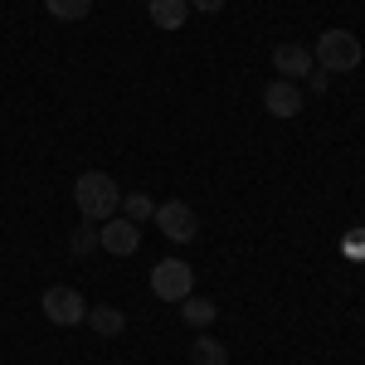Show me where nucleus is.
<instances>
[{
  "mask_svg": "<svg viewBox=\"0 0 365 365\" xmlns=\"http://www.w3.org/2000/svg\"><path fill=\"white\" fill-rule=\"evenodd\" d=\"M73 205H78V215H83L88 225H103V220L117 215L122 190H117V180L108 170H83V175L73 180Z\"/></svg>",
  "mask_w": 365,
  "mask_h": 365,
  "instance_id": "f257e3e1",
  "label": "nucleus"
},
{
  "mask_svg": "<svg viewBox=\"0 0 365 365\" xmlns=\"http://www.w3.org/2000/svg\"><path fill=\"white\" fill-rule=\"evenodd\" d=\"M312 58H317L322 73H351V68H361L365 49H361V39H356L351 29H322Z\"/></svg>",
  "mask_w": 365,
  "mask_h": 365,
  "instance_id": "f03ea898",
  "label": "nucleus"
},
{
  "mask_svg": "<svg viewBox=\"0 0 365 365\" xmlns=\"http://www.w3.org/2000/svg\"><path fill=\"white\" fill-rule=\"evenodd\" d=\"M151 292H156L161 302H185V297L195 292L190 263H185V258H161V263L151 268Z\"/></svg>",
  "mask_w": 365,
  "mask_h": 365,
  "instance_id": "7ed1b4c3",
  "label": "nucleus"
},
{
  "mask_svg": "<svg viewBox=\"0 0 365 365\" xmlns=\"http://www.w3.org/2000/svg\"><path fill=\"white\" fill-rule=\"evenodd\" d=\"M39 307H44V317H49L54 327H78L88 317V302L78 297V287H44Z\"/></svg>",
  "mask_w": 365,
  "mask_h": 365,
  "instance_id": "20e7f679",
  "label": "nucleus"
},
{
  "mask_svg": "<svg viewBox=\"0 0 365 365\" xmlns=\"http://www.w3.org/2000/svg\"><path fill=\"white\" fill-rule=\"evenodd\" d=\"M156 229L166 234V239H175V244H190L200 234V225H195V210L185 205V200H166V205H156Z\"/></svg>",
  "mask_w": 365,
  "mask_h": 365,
  "instance_id": "39448f33",
  "label": "nucleus"
},
{
  "mask_svg": "<svg viewBox=\"0 0 365 365\" xmlns=\"http://www.w3.org/2000/svg\"><path fill=\"white\" fill-rule=\"evenodd\" d=\"M98 249H108L113 258H127V253L141 249V229L132 225V220L113 215V220H103V225H98Z\"/></svg>",
  "mask_w": 365,
  "mask_h": 365,
  "instance_id": "423d86ee",
  "label": "nucleus"
},
{
  "mask_svg": "<svg viewBox=\"0 0 365 365\" xmlns=\"http://www.w3.org/2000/svg\"><path fill=\"white\" fill-rule=\"evenodd\" d=\"M263 108L273 117H297L302 113V88L292 83V78H273V83L263 88Z\"/></svg>",
  "mask_w": 365,
  "mask_h": 365,
  "instance_id": "0eeeda50",
  "label": "nucleus"
},
{
  "mask_svg": "<svg viewBox=\"0 0 365 365\" xmlns=\"http://www.w3.org/2000/svg\"><path fill=\"white\" fill-rule=\"evenodd\" d=\"M273 68H278V78H307L312 49H302V44H273Z\"/></svg>",
  "mask_w": 365,
  "mask_h": 365,
  "instance_id": "6e6552de",
  "label": "nucleus"
},
{
  "mask_svg": "<svg viewBox=\"0 0 365 365\" xmlns=\"http://www.w3.org/2000/svg\"><path fill=\"white\" fill-rule=\"evenodd\" d=\"M151 5V25L156 29H180L190 15V0H146Z\"/></svg>",
  "mask_w": 365,
  "mask_h": 365,
  "instance_id": "1a4fd4ad",
  "label": "nucleus"
},
{
  "mask_svg": "<svg viewBox=\"0 0 365 365\" xmlns=\"http://www.w3.org/2000/svg\"><path fill=\"white\" fill-rule=\"evenodd\" d=\"M83 322L98 331V336H122V331H127V317H122L117 307H88Z\"/></svg>",
  "mask_w": 365,
  "mask_h": 365,
  "instance_id": "9d476101",
  "label": "nucleus"
},
{
  "mask_svg": "<svg viewBox=\"0 0 365 365\" xmlns=\"http://www.w3.org/2000/svg\"><path fill=\"white\" fill-rule=\"evenodd\" d=\"M180 317H185L190 327H210V322L220 317V307H215V302H205V297H195V292H190V297L180 302Z\"/></svg>",
  "mask_w": 365,
  "mask_h": 365,
  "instance_id": "9b49d317",
  "label": "nucleus"
},
{
  "mask_svg": "<svg viewBox=\"0 0 365 365\" xmlns=\"http://www.w3.org/2000/svg\"><path fill=\"white\" fill-rule=\"evenodd\" d=\"M190 361L195 365H229V351L225 346H220V341H195V346H190Z\"/></svg>",
  "mask_w": 365,
  "mask_h": 365,
  "instance_id": "f8f14e48",
  "label": "nucleus"
},
{
  "mask_svg": "<svg viewBox=\"0 0 365 365\" xmlns=\"http://www.w3.org/2000/svg\"><path fill=\"white\" fill-rule=\"evenodd\" d=\"M151 215H156L151 195H122V220H132V225H146Z\"/></svg>",
  "mask_w": 365,
  "mask_h": 365,
  "instance_id": "ddd939ff",
  "label": "nucleus"
},
{
  "mask_svg": "<svg viewBox=\"0 0 365 365\" xmlns=\"http://www.w3.org/2000/svg\"><path fill=\"white\" fill-rule=\"evenodd\" d=\"M44 10L54 20H83L88 10H93V0H44Z\"/></svg>",
  "mask_w": 365,
  "mask_h": 365,
  "instance_id": "4468645a",
  "label": "nucleus"
},
{
  "mask_svg": "<svg viewBox=\"0 0 365 365\" xmlns=\"http://www.w3.org/2000/svg\"><path fill=\"white\" fill-rule=\"evenodd\" d=\"M68 249H73V258L93 253V249H98V229H93V225H78V229H73V239H68Z\"/></svg>",
  "mask_w": 365,
  "mask_h": 365,
  "instance_id": "2eb2a0df",
  "label": "nucleus"
},
{
  "mask_svg": "<svg viewBox=\"0 0 365 365\" xmlns=\"http://www.w3.org/2000/svg\"><path fill=\"white\" fill-rule=\"evenodd\" d=\"M190 5H195V10H205V15H220V10H225V0H190Z\"/></svg>",
  "mask_w": 365,
  "mask_h": 365,
  "instance_id": "dca6fc26",
  "label": "nucleus"
},
{
  "mask_svg": "<svg viewBox=\"0 0 365 365\" xmlns=\"http://www.w3.org/2000/svg\"><path fill=\"white\" fill-rule=\"evenodd\" d=\"M312 78V93H327V78H331V73H322V68H317V73H307Z\"/></svg>",
  "mask_w": 365,
  "mask_h": 365,
  "instance_id": "f3484780",
  "label": "nucleus"
}]
</instances>
